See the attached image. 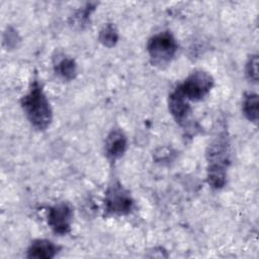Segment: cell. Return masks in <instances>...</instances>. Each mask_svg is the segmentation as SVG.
I'll use <instances>...</instances> for the list:
<instances>
[{"instance_id": "obj_1", "label": "cell", "mask_w": 259, "mask_h": 259, "mask_svg": "<svg viewBox=\"0 0 259 259\" xmlns=\"http://www.w3.org/2000/svg\"><path fill=\"white\" fill-rule=\"evenodd\" d=\"M21 107L30 124L38 130H47L53 119V111L41 85L34 80L28 92L21 98Z\"/></svg>"}, {"instance_id": "obj_2", "label": "cell", "mask_w": 259, "mask_h": 259, "mask_svg": "<svg viewBox=\"0 0 259 259\" xmlns=\"http://www.w3.org/2000/svg\"><path fill=\"white\" fill-rule=\"evenodd\" d=\"M177 51L178 44L170 31H161L154 34L147 44V52L151 62L158 67L170 64Z\"/></svg>"}, {"instance_id": "obj_3", "label": "cell", "mask_w": 259, "mask_h": 259, "mask_svg": "<svg viewBox=\"0 0 259 259\" xmlns=\"http://www.w3.org/2000/svg\"><path fill=\"white\" fill-rule=\"evenodd\" d=\"M212 76L202 70L192 72L176 88L188 101H199L203 99L213 87Z\"/></svg>"}, {"instance_id": "obj_4", "label": "cell", "mask_w": 259, "mask_h": 259, "mask_svg": "<svg viewBox=\"0 0 259 259\" xmlns=\"http://www.w3.org/2000/svg\"><path fill=\"white\" fill-rule=\"evenodd\" d=\"M135 205V201L127 189L119 182H113L108 186L104 196V212L107 215L128 214Z\"/></svg>"}, {"instance_id": "obj_5", "label": "cell", "mask_w": 259, "mask_h": 259, "mask_svg": "<svg viewBox=\"0 0 259 259\" xmlns=\"http://www.w3.org/2000/svg\"><path fill=\"white\" fill-rule=\"evenodd\" d=\"M73 207L69 202H58L48 211V225L58 235H67L71 231Z\"/></svg>"}, {"instance_id": "obj_6", "label": "cell", "mask_w": 259, "mask_h": 259, "mask_svg": "<svg viewBox=\"0 0 259 259\" xmlns=\"http://www.w3.org/2000/svg\"><path fill=\"white\" fill-rule=\"evenodd\" d=\"M207 170H224L230 164V147L225 137H220L213 140L206 150Z\"/></svg>"}, {"instance_id": "obj_7", "label": "cell", "mask_w": 259, "mask_h": 259, "mask_svg": "<svg viewBox=\"0 0 259 259\" xmlns=\"http://www.w3.org/2000/svg\"><path fill=\"white\" fill-rule=\"evenodd\" d=\"M168 105L171 115L179 125L185 127L190 124L191 107L189 101L177 90V88L169 95Z\"/></svg>"}, {"instance_id": "obj_8", "label": "cell", "mask_w": 259, "mask_h": 259, "mask_svg": "<svg viewBox=\"0 0 259 259\" xmlns=\"http://www.w3.org/2000/svg\"><path fill=\"white\" fill-rule=\"evenodd\" d=\"M127 148V139L122 131L112 130L105 139L104 152L110 161H115L123 156Z\"/></svg>"}, {"instance_id": "obj_9", "label": "cell", "mask_w": 259, "mask_h": 259, "mask_svg": "<svg viewBox=\"0 0 259 259\" xmlns=\"http://www.w3.org/2000/svg\"><path fill=\"white\" fill-rule=\"evenodd\" d=\"M61 250L60 246L47 239H37L30 243L27 249L28 258L52 259L57 256Z\"/></svg>"}, {"instance_id": "obj_10", "label": "cell", "mask_w": 259, "mask_h": 259, "mask_svg": "<svg viewBox=\"0 0 259 259\" xmlns=\"http://www.w3.org/2000/svg\"><path fill=\"white\" fill-rule=\"evenodd\" d=\"M56 74L64 80H73L77 75V65L73 58L61 57L54 65Z\"/></svg>"}, {"instance_id": "obj_11", "label": "cell", "mask_w": 259, "mask_h": 259, "mask_svg": "<svg viewBox=\"0 0 259 259\" xmlns=\"http://www.w3.org/2000/svg\"><path fill=\"white\" fill-rule=\"evenodd\" d=\"M242 110L245 117L252 121L257 122L258 120V95L256 93L250 92L245 94L243 99Z\"/></svg>"}, {"instance_id": "obj_12", "label": "cell", "mask_w": 259, "mask_h": 259, "mask_svg": "<svg viewBox=\"0 0 259 259\" xmlns=\"http://www.w3.org/2000/svg\"><path fill=\"white\" fill-rule=\"evenodd\" d=\"M118 31L112 23L105 24L99 31V41L106 48H112L118 41Z\"/></svg>"}, {"instance_id": "obj_13", "label": "cell", "mask_w": 259, "mask_h": 259, "mask_svg": "<svg viewBox=\"0 0 259 259\" xmlns=\"http://www.w3.org/2000/svg\"><path fill=\"white\" fill-rule=\"evenodd\" d=\"M245 74L250 82L257 83L258 81V56L252 55L249 57L246 66Z\"/></svg>"}, {"instance_id": "obj_14", "label": "cell", "mask_w": 259, "mask_h": 259, "mask_svg": "<svg viewBox=\"0 0 259 259\" xmlns=\"http://www.w3.org/2000/svg\"><path fill=\"white\" fill-rule=\"evenodd\" d=\"M94 10V7L91 6V4H88L86 7L78 10L74 15H73V24L75 26H78L82 28L83 26L87 25L89 21V17L91 12Z\"/></svg>"}, {"instance_id": "obj_15", "label": "cell", "mask_w": 259, "mask_h": 259, "mask_svg": "<svg viewBox=\"0 0 259 259\" xmlns=\"http://www.w3.org/2000/svg\"><path fill=\"white\" fill-rule=\"evenodd\" d=\"M3 41H4V44H7L8 49H13V48L17 47V44L20 41V37L15 29L8 27L4 33Z\"/></svg>"}]
</instances>
